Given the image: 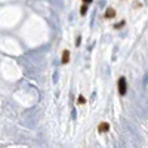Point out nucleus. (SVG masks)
<instances>
[{"label":"nucleus","mask_w":148,"mask_h":148,"mask_svg":"<svg viewBox=\"0 0 148 148\" xmlns=\"http://www.w3.org/2000/svg\"><path fill=\"white\" fill-rule=\"evenodd\" d=\"M61 62H62L64 65L70 62V50H68V49H64V50H62V56H61Z\"/></svg>","instance_id":"3"},{"label":"nucleus","mask_w":148,"mask_h":148,"mask_svg":"<svg viewBox=\"0 0 148 148\" xmlns=\"http://www.w3.org/2000/svg\"><path fill=\"white\" fill-rule=\"evenodd\" d=\"M117 86H119V93L123 96V95H126V79L123 76L119 79V82H117Z\"/></svg>","instance_id":"1"},{"label":"nucleus","mask_w":148,"mask_h":148,"mask_svg":"<svg viewBox=\"0 0 148 148\" xmlns=\"http://www.w3.org/2000/svg\"><path fill=\"white\" fill-rule=\"evenodd\" d=\"M86 12H88V3L83 2V5H82V7H80V15H84Z\"/></svg>","instance_id":"5"},{"label":"nucleus","mask_w":148,"mask_h":148,"mask_svg":"<svg viewBox=\"0 0 148 148\" xmlns=\"http://www.w3.org/2000/svg\"><path fill=\"white\" fill-rule=\"evenodd\" d=\"M83 2H86V3H90V2H92V0H83Z\"/></svg>","instance_id":"8"},{"label":"nucleus","mask_w":148,"mask_h":148,"mask_svg":"<svg viewBox=\"0 0 148 148\" xmlns=\"http://www.w3.org/2000/svg\"><path fill=\"white\" fill-rule=\"evenodd\" d=\"M77 102H79L80 105H83V104H86V98H84V96H82V95H80V96H79V99H77Z\"/></svg>","instance_id":"7"},{"label":"nucleus","mask_w":148,"mask_h":148,"mask_svg":"<svg viewBox=\"0 0 148 148\" xmlns=\"http://www.w3.org/2000/svg\"><path fill=\"white\" fill-rule=\"evenodd\" d=\"M110 130V125L107 123V121H101V123L98 125V132L99 133H107Z\"/></svg>","instance_id":"2"},{"label":"nucleus","mask_w":148,"mask_h":148,"mask_svg":"<svg viewBox=\"0 0 148 148\" xmlns=\"http://www.w3.org/2000/svg\"><path fill=\"white\" fill-rule=\"evenodd\" d=\"M104 16H105L107 19H113L116 16V9H114V7H108V9L105 11V15H104Z\"/></svg>","instance_id":"4"},{"label":"nucleus","mask_w":148,"mask_h":148,"mask_svg":"<svg viewBox=\"0 0 148 148\" xmlns=\"http://www.w3.org/2000/svg\"><path fill=\"white\" fill-rule=\"evenodd\" d=\"M125 24H126L125 21H120V22H117V24L114 25V28H116V30H120V28H121V27H123V25H125Z\"/></svg>","instance_id":"6"}]
</instances>
